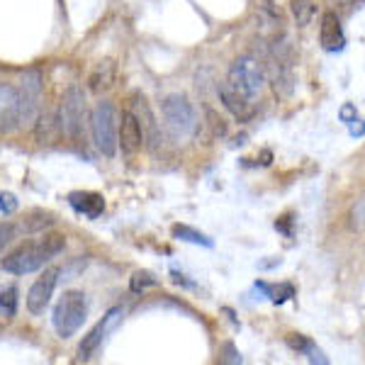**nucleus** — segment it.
Masks as SVG:
<instances>
[{"instance_id": "obj_6", "label": "nucleus", "mask_w": 365, "mask_h": 365, "mask_svg": "<svg viewBox=\"0 0 365 365\" xmlns=\"http://www.w3.org/2000/svg\"><path fill=\"white\" fill-rule=\"evenodd\" d=\"M86 125V96L78 86H68L58 105V127L68 139H81Z\"/></svg>"}, {"instance_id": "obj_13", "label": "nucleus", "mask_w": 365, "mask_h": 365, "mask_svg": "<svg viewBox=\"0 0 365 365\" xmlns=\"http://www.w3.org/2000/svg\"><path fill=\"white\" fill-rule=\"evenodd\" d=\"M68 205L78 212V215L88 217V220H98L105 212V197L100 195V192H88V190L71 192Z\"/></svg>"}, {"instance_id": "obj_11", "label": "nucleus", "mask_w": 365, "mask_h": 365, "mask_svg": "<svg viewBox=\"0 0 365 365\" xmlns=\"http://www.w3.org/2000/svg\"><path fill=\"white\" fill-rule=\"evenodd\" d=\"M20 125V93L17 86H0V132L8 134Z\"/></svg>"}, {"instance_id": "obj_20", "label": "nucleus", "mask_w": 365, "mask_h": 365, "mask_svg": "<svg viewBox=\"0 0 365 365\" xmlns=\"http://www.w3.org/2000/svg\"><path fill=\"white\" fill-rule=\"evenodd\" d=\"M17 312V287H8L5 292H0V317H15Z\"/></svg>"}, {"instance_id": "obj_21", "label": "nucleus", "mask_w": 365, "mask_h": 365, "mask_svg": "<svg viewBox=\"0 0 365 365\" xmlns=\"http://www.w3.org/2000/svg\"><path fill=\"white\" fill-rule=\"evenodd\" d=\"M156 285H158V280L151 273H146V270H137V273L132 275V280H129L132 292H141V290H146V287H156Z\"/></svg>"}, {"instance_id": "obj_25", "label": "nucleus", "mask_w": 365, "mask_h": 365, "mask_svg": "<svg viewBox=\"0 0 365 365\" xmlns=\"http://www.w3.org/2000/svg\"><path fill=\"white\" fill-rule=\"evenodd\" d=\"M336 3H351V0H336Z\"/></svg>"}, {"instance_id": "obj_14", "label": "nucleus", "mask_w": 365, "mask_h": 365, "mask_svg": "<svg viewBox=\"0 0 365 365\" xmlns=\"http://www.w3.org/2000/svg\"><path fill=\"white\" fill-rule=\"evenodd\" d=\"M220 98H222V103H225V108L237 117V120H249V117L253 115V103L251 100H246L244 96H239L232 86L222 83L220 86Z\"/></svg>"}, {"instance_id": "obj_10", "label": "nucleus", "mask_w": 365, "mask_h": 365, "mask_svg": "<svg viewBox=\"0 0 365 365\" xmlns=\"http://www.w3.org/2000/svg\"><path fill=\"white\" fill-rule=\"evenodd\" d=\"M58 268H46L37 280L32 282L27 292V309L32 314H44V309L49 307L51 297H54V290H56V282H58Z\"/></svg>"}, {"instance_id": "obj_16", "label": "nucleus", "mask_w": 365, "mask_h": 365, "mask_svg": "<svg viewBox=\"0 0 365 365\" xmlns=\"http://www.w3.org/2000/svg\"><path fill=\"white\" fill-rule=\"evenodd\" d=\"M113 83H115V63L113 61H103L91 76V91L93 93L108 91Z\"/></svg>"}, {"instance_id": "obj_8", "label": "nucleus", "mask_w": 365, "mask_h": 365, "mask_svg": "<svg viewBox=\"0 0 365 365\" xmlns=\"http://www.w3.org/2000/svg\"><path fill=\"white\" fill-rule=\"evenodd\" d=\"M122 307H115V309H110L108 314L100 319L96 327L88 331V336L81 341V346H78V361H91L93 356L98 353V349L103 346V341H105V336H108L110 331L117 327V322L122 319Z\"/></svg>"}, {"instance_id": "obj_15", "label": "nucleus", "mask_w": 365, "mask_h": 365, "mask_svg": "<svg viewBox=\"0 0 365 365\" xmlns=\"http://www.w3.org/2000/svg\"><path fill=\"white\" fill-rule=\"evenodd\" d=\"M287 346H290L292 351H297V353H302V356H307L309 363H322V365L329 363L327 358H324V353L317 349V346L312 344L307 336H302V334H292V336H287Z\"/></svg>"}, {"instance_id": "obj_5", "label": "nucleus", "mask_w": 365, "mask_h": 365, "mask_svg": "<svg viewBox=\"0 0 365 365\" xmlns=\"http://www.w3.org/2000/svg\"><path fill=\"white\" fill-rule=\"evenodd\" d=\"M161 117H163V127L173 139H187L197 127V117L192 110L190 100L185 96H168L161 103Z\"/></svg>"}, {"instance_id": "obj_4", "label": "nucleus", "mask_w": 365, "mask_h": 365, "mask_svg": "<svg viewBox=\"0 0 365 365\" xmlns=\"http://www.w3.org/2000/svg\"><path fill=\"white\" fill-rule=\"evenodd\" d=\"M227 86H232L239 96L246 100H256L261 96L263 83H266V68L258 58L253 56H241L234 61V66L229 68V76L225 81Z\"/></svg>"}, {"instance_id": "obj_7", "label": "nucleus", "mask_w": 365, "mask_h": 365, "mask_svg": "<svg viewBox=\"0 0 365 365\" xmlns=\"http://www.w3.org/2000/svg\"><path fill=\"white\" fill-rule=\"evenodd\" d=\"M42 73L39 71H27L20 81V122H32L34 117L39 115V108H42Z\"/></svg>"}, {"instance_id": "obj_18", "label": "nucleus", "mask_w": 365, "mask_h": 365, "mask_svg": "<svg viewBox=\"0 0 365 365\" xmlns=\"http://www.w3.org/2000/svg\"><path fill=\"white\" fill-rule=\"evenodd\" d=\"M258 290H263L266 295L270 297V302L275 304H282L287 302L290 297H295V287L290 282H282V285H268V282H256Z\"/></svg>"}, {"instance_id": "obj_12", "label": "nucleus", "mask_w": 365, "mask_h": 365, "mask_svg": "<svg viewBox=\"0 0 365 365\" xmlns=\"http://www.w3.org/2000/svg\"><path fill=\"white\" fill-rule=\"evenodd\" d=\"M319 42L327 51H341L346 44V34L344 25H341L339 15L334 10H327L322 15V25H319Z\"/></svg>"}, {"instance_id": "obj_9", "label": "nucleus", "mask_w": 365, "mask_h": 365, "mask_svg": "<svg viewBox=\"0 0 365 365\" xmlns=\"http://www.w3.org/2000/svg\"><path fill=\"white\" fill-rule=\"evenodd\" d=\"M117 146L125 156H137L144 146V127H141L139 117L134 115V110L122 113V120L117 125Z\"/></svg>"}, {"instance_id": "obj_22", "label": "nucleus", "mask_w": 365, "mask_h": 365, "mask_svg": "<svg viewBox=\"0 0 365 365\" xmlns=\"http://www.w3.org/2000/svg\"><path fill=\"white\" fill-rule=\"evenodd\" d=\"M13 212H17V197L13 192H0V215L8 217Z\"/></svg>"}, {"instance_id": "obj_2", "label": "nucleus", "mask_w": 365, "mask_h": 365, "mask_svg": "<svg viewBox=\"0 0 365 365\" xmlns=\"http://www.w3.org/2000/svg\"><path fill=\"white\" fill-rule=\"evenodd\" d=\"M117 125H120V117L115 105L110 100H100L91 113V134L96 149L108 158L117 154Z\"/></svg>"}, {"instance_id": "obj_17", "label": "nucleus", "mask_w": 365, "mask_h": 365, "mask_svg": "<svg viewBox=\"0 0 365 365\" xmlns=\"http://www.w3.org/2000/svg\"><path fill=\"white\" fill-rule=\"evenodd\" d=\"M290 10H292V17L299 27H307L317 15V3L314 0H292L290 3Z\"/></svg>"}, {"instance_id": "obj_1", "label": "nucleus", "mask_w": 365, "mask_h": 365, "mask_svg": "<svg viewBox=\"0 0 365 365\" xmlns=\"http://www.w3.org/2000/svg\"><path fill=\"white\" fill-rule=\"evenodd\" d=\"M66 246V239L61 234H44V237L27 241V244L17 246L13 253L3 258V270L13 275H27L34 270L44 268L51 258H56Z\"/></svg>"}, {"instance_id": "obj_23", "label": "nucleus", "mask_w": 365, "mask_h": 365, "mask_svg": "<svg viewBox=\"0 0 365 365\" xmlns=\"http://www.w3.org/2000/svg\"><path fill=\"white\" fill-rule=\"evenodd\" d=\"M15 237V227L13 225H0V249Z\"/></svg>"}, {"instance_id": "obj_3", "label": "nucleus", "mask_w": 365, "mask_h": 365, "mask_svg": "<svg viewBox=\"0 0 365 365\" xmlns=\"http://www.w3.org/2000/svg\"><path fill=\"white\" fill-rule=\"evenodd\" d=\"M88 319V297L81 290H68L54 307V329L61 339H71Z\"/></svg>"}, {"instance_id": "obj_24", "label": "nucleus", "mask_w": 365, "mask_h": 365, "mask_svg": "<svg viewBox=\"0 0 365 365\" xmlns=\"http://www.w3.org/2000/svg\"><path fill=\"white\" fill-rule=\"evenodd\" d=\"M225 351L229 353V356H227V358H222V361H227V363H241V356H239L237 349H234L232 344H227V346H225Z\"/></svg>"}, {"instance_id": "obj_19", "label": "nucleus", "mask_w": 365, "mask_h": 365, "mask_svg": "<svg viewBox=\"0 0 365 365\" xmlns=\"http://www.w3.org/2000/svg\"><path fill=\"white\" fill-rule=\"evenodd\" d=\"M173 237L182 239V241H190V244H197V246H205V249H212V246H215V241L210 237H205L202 232H197V229H192V227H185V225H175Z\"/></svg>"}]
</instances>
